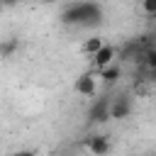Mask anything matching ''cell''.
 <instances>
[{"label":"cell","instance_id":"1","mask_svg":"<svg viewBox=\"0 0 156 156\" xmlns=\"http://www.w3.org/2000/svg\"><path fill=\"white\" fill-rule=\"evenodd\" d=\"M102 7L98 2H68L61 10V22L73 27H98L102 22Z\"/></svg>","mask_w":156,"mask_h":156},{"label":"cell","instance_id":"2","mask_svg":"<svg viewBox=\"0 0 156 156\" xmlns=\"http://www.w3.org/2000/svg\"><path fill=\"white\" fill-rule=\"evenodd\" d=\"M110 119V98L100 95L98 100H93V105L88 107V122L90 124H102Z\"/></svg>","mask_w":156,"mask_h":156},{"label":"cell","instance_id":"3","mask_svg":"<svg viewBox=\"0 0 156 156\" xmlns=\"http://www.w3.org/2000/svg\"><path fill=\"white\" fill-rule=\"evenodd\" d=\"M115 56H117V49L112 46V44H105L95 56H90V66H93V73H98V71H102L105 66H110V63H115Z\"/></svg>","mask_w":156,"mask_h":156},{"label":"cell","instance_id":"4","mask_svg":"<svg viewBox=\"0 0 156 156\" xmlns=\"http://www.w3.org/2000/svg\"><path fill=\"white\" fill-rule=\"evenodd\" d=\"M132 115V100L127 95H117L110 100V117L115 119H127Z\"/></svg>","mask_w":156,"mask_h":156},{"label":"cell","instance_id":"5","mask_svg":"<svg viewBox=\"0 0 156 156\" xmlns=\"http://www.w3.org/2000/svg\"><path fill=\"white\" fill-rule=\"evenodd\" d=\"M85 149L93 154V156H107L110 154V139L105 134H90L85 139Z\"/></svg>","mask_w":156,"mask_h":156},{"label":"cell","instance_id":"6","mask_svg":"<svg viewBox=\"0 0 156 156\" xmlns=\"http://www.w3.org/2000/svg\"><path fill=\"white\" fill-rule=\"evenodd\" d=\"M73 88H76L78 95H95V90H98V76L95 73H83V76L76 78Z\"/></svg>","mask_w":156,"mask_h":156},{"label":"cell","instance_id":"7","mask_svg":"<svg viewBox=\"0 0 156 156\" xmlns=\"http://www.w3.org/2000/svg\"><path fill=\"white\" fill-rule=\"evenodd\" d=\"M105 85H112V83H117L119 78H122V66L119 63H110V66H105L102 71H98L95 73Z\"/></svg>","mask_w":156,"mask_h":156},{"label":"cell","instance_id":"8","mask_svg":"<svg viewBox=\"0 0 156 156\" xmlns=\"http://www.w3.org/2000/svg\"><path fill=\"white\" fill-rule=\"evenodd\" d=\"M141 46L136 44V39L134 41H127L122 49H117V56H119V61H132V58H141Z\"/></svg>","mask_w":156,"mask_h":156},{"label":"cell","instance_id":"9","mask_svg":"<svg viewBox=\"0 0 156 156\" xmlns=\"http://www.w3.org/2000/svg\"><path fill=\"white\" fill-rule=\"evenodd\" d=\"M102 46H105V41H102L100 37H90V39H85V41H83L80 51H83V54H85V56L90 58V56H95V54H98V51H100Z\"/></svg>","mask_w":156,"mask_h":156},{"label":"cell","instance_id":"10","mask_svg":"<svg viewBox=\"0 0 156 156\" xmlns=\"http://www.w3.org/2000/svg\"><path fill=\"white\" fill-rule=\"evenodd\" d=\"M20 49V39L17 37H7V39H2L0 41V56L2 58H10V56H15V51Z\"/></svg>","mask_w":156,"mask_h":156},{"label":"cell","instance_id":"11","mask_svg":"<svg viewBox=\"0 0 156 156\" xmlns=\"http://www.w3.org/2000/svg\"><path fill=\"white\" fill-rule=\"evenodd\" d=\"M141 63L149 68V71H156V46L154 49H146L141 54Z\"/></svg>","mask_w":156,"mask_h":156},{"label":"cell","instance_id":"12","mask_svg":"<svg viewBox=\"0 0 156 156\" xmlns=\"http://www.w3.org/2000/svg\"><path fill=\"white\" fill-rule=\"evenodd\" d=\"M139 10H141L146 17L156 20V0H144V2H139Z\"/></svg>","mask_w":156,"mask_h":156},{"label":"cell","instance_id":"13","mask_svg":"<svg viewBox=\"0 0 156 156\" xmlns=\"http://www.w3.org/2000/svg\"><path fill=\"white\" fill-rule=\"evenodd\" d=\"M149 76H151V80H156V71H149Z\"/></svg>","mask_w":156,"mask_h":156},{"label":"cell","instance_id":"14","mask_svg":"<svg viewBox=\"0 0 156 156\" xmlns=\"http://www.w3.org/2000/svg\"><path fill=\"white\" fill-rule=\"evenodd\" d=\"M10 156H20V151H17V154H10Z\"/></svg>","mask_w":156,"mask_h":156}]
</instances>
